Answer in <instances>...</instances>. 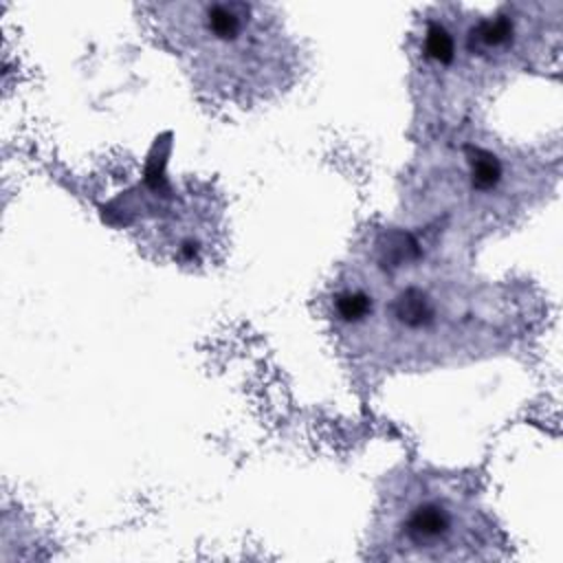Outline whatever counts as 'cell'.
Instances as JSON below:
<instances>
[{"label":"cell","mask_w":563,"mask_h":563,"mask_svg":"<svg viewBox=\"0 0 563 563\" xmlns=\"http://www.w3.org/2000/svg\"><path fill=\"white\" fill-rule=\"evenodd\" d=\"M194 15H183L178 33L191 46L211 57L213 68L222 70H253L257 62V44L264 42L262 15L253 4L224 2V4H194Z\"/></svg>","instance_id":"obj_1"},{"label":"cell","mask_w":563,"mask_h":563,"mask_svg":"<svg viewBox=\"0 0 563 563\" xmlns=\"http://www.w3.org/2000/svg\"><path fill=\"white\" fill-rule=\"evenodd\" d=\"M400 545L418 550L416 556H446L444 548L466 545L471 526L468 515L451 495L416 493L405 501L398 519Z\"/></svg>","instance_id":"obj_2"},{"label":"cell","mask_w":563,"mask_h":563,"mask_svg":"<svg viewBox=\"0 0 563 563\" xmlns=\"http://www.w3.org/2000/svg\"><path fill=\"white\" fill-rule=\"evenodd\" d=\"M383 310L389 317V330L411 341L442 334L449 323V297L440 282H402L391 290V299H385Z\"/></svg>","instance_id":"obj_3"},{"label":"cell","mask_w":563,"mask_h":563,"mask_svg":"<svg viewBox=\"0 0 563 563\" xmlns=\"http://www.w3.org/2000/svg\"><path fill=\"white\" fill-rule=\"evenodd\" d=\"M468 180L473 191L490 194L504 180V165L501 161L484 150H475L468 156Z\"/></svg>","instance_id":"obj_4"}]
</instances>
